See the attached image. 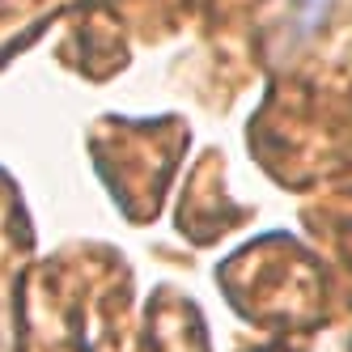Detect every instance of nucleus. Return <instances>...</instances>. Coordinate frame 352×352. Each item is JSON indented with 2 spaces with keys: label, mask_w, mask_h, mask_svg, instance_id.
Instances as JSON below:
<instances>
[{
  "label": "nucleus",
  "mask_w": 352,
  "mask_h": 352,
  "mask_svg": "<svg viewBox=\"0 0 352 352\" xmlns=\"http://www.w3.org/2000/svg\"><path fill=\"white\" fill-rule=\"evenodd\" d=\"M336 0H289V43H306L331 13Z\"/></svg>",
  "instance_id": "f257e3e1"
}]
</instances>
